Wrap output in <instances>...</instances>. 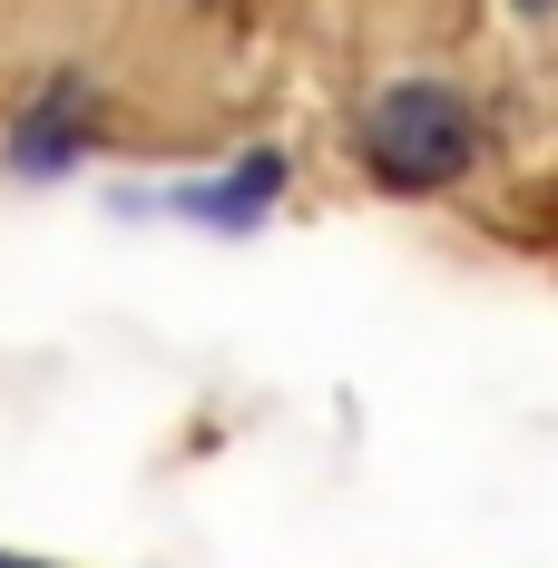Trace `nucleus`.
Instances as JSON below:
<instances>
[{
	"label": "nucleus",
	"mask_w": 558,
	"mask_h": 568,
	"mask_svg": "<svg viewBox=\"0 0 558 568\" xmlns=\"http://www.w3.org/2000/svg\"><path fill=\"white\" fill-rule=\"evenodd\" d=\"M480 158V118L450 99L442 79H402L363 109V168L383 176L392 196H432Z\"/></svg>",
	"instance_id": "f257e3e1"
},
{
	"label": "nucleus",
	"mask_w": 558,
	"mask_h": 568,
	"mask_svg": "<svg viewBox=\"0 0 558 568\" xmlns=\"http://www.w3.org/2000/svg\"><path fill=\"white\" fill-rule=\"evenodd\" d=\"M519 10H558V0H519Z\"/></svg>",
	"instance_id": "39448f33"
},
{
	"label": "nucleus",
	"mask_w": 558,
	"mask_h": 568,
	"mask_svg": "<svg viewBox=\"0 0 558 568\" xmlns=\"http://www.w3.org/2000/svg\"><path fill=\"white\" fill-rule=\"evenodd\" d=\"M79 109H89V79H79V69H59V89H50L30 118H20L10 158H20L30 176H59V168H69V148H79V138H69V128H79Z\"/></svg>",
	"instance_id": "f03ea898"
},
{
	"label": "nucleus",
	"mask_w": 558,
	"mask_h": 568,
	"mask_svg": "<svg viewBox=\"0 0 558 568\" xmlns=\"http://www.w3.org/2000/svg\"><path fill=\"white\" fill-rule=\"evenodd\" d=\"M0 568H50V559H10V549H0Z\"/></svg>",
	"instance_id": "20e7f679"
},
{
	"label": "nucleus",
	"mask_w": 558,
	"mask_h": 568,
	"mask_svg": "<svg viewBox=\"0 0 558 568\" xmlns=\"http://www.w3.org/2000/svg\"><path fill=\"white\" fill-rule=\"evenodd\" d=\"M275 186H284V158H245V176H216V186H186L176 206L186 216H206V226H225V235H245L265 206H275Z\"/></svg>",
	"instance_id": "7ed1b4c3"
}]
</instances>
